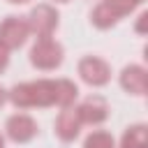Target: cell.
<instances>
[{"mask_svg":"<svg viewBox=\"0 0 148 148\" xmlns=\"http://www.w3.org/2000/svg\"><path fill=\"white\" fill-rule=\"evenodd\" d=\"M76 97V86L72 81H35V83H21L9 92V99L25 109V106H49V104H62L67 106Z\"/></svg>","mask_w":148,"mask_h":148,"instance_id":"cell-1","label":"cell"},{"mask_svg":"<svg viewBox=\"0 0 148 148\" xmlns=\"http://www.w3.org/2000/svg\"><path fill=\"white\" fill-rule=\"evenodd\" d=\"M30 60H32V65H37L39 69H53V67H58L60 60H62V49H60V44H56L53 39L42 37V39L32 46Z\"/></svg>","mask_w":148,"mask_h":148,"instance_id":"cell-2","label":"cell"},{"mask_svg":"<svg viewBox=\"0 0 148 148\" xmlns=\"http://www.w3.org/2000/svg\"><path fill=\"white\" fill-rule=\"evenodd\" d=\"M28 32H30L28 21L16 18V16H9V18H5L2 25H0V46H5V49H16V46H21V44L25 42Z\"/></svg>","mask_w":148,"mask_h":148,"instance_id":"cell-3","label":"cell"},{"mask_svg":"<svg viewBox=\"0 0 148 148\" xmlns=\"http://www.w3.org/2000/svg\"><path fill=\"white\" fill-rule=\"evenodd\" d=\"M28 25L39 35V39H42V37H49V35H51V30L58 25V14H56L49 5H39V7H35V9H32Z\"/></svg>","mask_w":148,"mask_h":148,"instance_id":"cell-4","label":"cell"},{"mask_svg":"<svg viewBox=\"0 0 148 148\" xmlns=\"http://www.w3.org/2000/svg\"><path fill=\"white\" fill-rule=\"evenodd\" d=\"M35 132H37V125H35V120H32L30 116L18 113V116H12V118L7 120V134H9V139H14V141H21V143H23V141L32 139Z\"/></svg>","mask_w":148,"mask_h":148,"instance_id":"cell-5","label":"cell"},{"mask_svg":"<svg viewBox=\"0 0 148 148\" xmlns=\"http://www.w3.org/2000/svg\"><path fill=\"white\" fill-rule=\"evenodd\" d=\"M79 72H81L83 81H88V83H92V86H102V83H106V79H109L106 65H104L102 60H97V58H86V60H81Z\"/></svg>","mask_w":148,"mask_h":148,"instance_id":"cell-6","label":"cell"},{"mask_svg":"<svg viewBox=\"0 0 148 148\" xmlns=\"http://www.w3.org/2000/svg\"><path fill=\"white\" fill-rule=\"evenodd\" d=\"M79 125H81V118L76 113V109H65L60 116H58V123H56V132L62 141H72L76 134H79Z\"/></svg>","mask_w":148,"mask_h":148,"instance_id":"cell-7","label":"cell"},{"mask_svg":"<svg viewBox=\"0 0 148 148\" xmlns=\"http://www.w3.org/2000/svg\"><path fill=\"white\" fill-rule=\"evenodd\" d=\"M81 123H102L106 118V104L99 97H88L79 109H76Z\"/></svg>","mask_w":148,"mask_h":148,"instance_id":"cell-8","label":"cell"},{"mask_svg":"<svg viewBox=\"0 0 148 148\" xmlns=\"http://www.w3.org/2000/svg\"><path fill=\"white\" fill-rule=\"evenodd\" d=\"M123 86H125L127 90L141 95L143 88H146V74H143V69H139V67H127V69L123 72Z\"/></svg>","mask_w":148,"mask_h":148,"instance_id":"cell-9","label":"cell"},{"mask_svg":"<svg viewBox=\"0 0 148 148\" xmlns=\"http://www.w3.org/2000/svg\"><path fill=\"white\" fill-rule=\"evenodd\" d=\"M92 21H95L99 28H106V25H111V23H116V21H118V14H116V12L104 2V5H99V7L95 9Z\"/></svg>","mask_w":148,"mask_h":148,"instance_id":"cell-10","label":"cell"},{"mask_svg":"<svg viewBox=\"0 0 148 148\" xmlns=\"http://www.w3.org/2000/svg\"><path fill=\"white\" fill-rule=\"evenodd\" d=\"M123 148H143V127H132L123 139Z\"/></svg>","mask_w":148,"mask_h":148,"instance_id":"cell-11","label":"cell"},{"mask_svg":"<svg viewBox=\"0 0 148 148\" xmlns=\"http://www.w3.org/2000/svg\"><path fill=\"white\" fill-rule=\"evenodd\" d=\"M86 148H113V139L106 132H95V134L88 136Z\"/></svg>","mask_w":148,"mask_h":148,"instance_id":"cell-12","label":"cell"},{"mask_svg":"<svg viewBox=\"0 0 148 148\" xmlns=\"http://www.w3.org/2000/svg\"><path fill=\"white\" fill-rule=\"evenodd\" d=\"M7 60H9V56H7V49H5V46H0V72L7 67Z\"/></svg>","mask_w":148,"mask_h":148,"instance_id":"cell-13","label":"cell"},{"mask_svg":"<svg viewBox=\"0 0 148 148\" xmlns=\"http://www.w3.org/2000/svg\"><path fill=\"white\" fill-rule=\"evenodd\" d=\"M5 99H7V95H5V90H2V88H0V106H2V104H5Z\"/></svg>","mask_w":148,"mask_h":148,"instance_id":"cell-14","label":"cell"},{"mask_svg":"<svg viewBox=\"0 0 148 148\" xmlns=\"http://www.w3.org/2000/svg\"><path fill=\"white\" fill-rule=\"evenodd\" d=\"M9 2H25V0H9Z\"/></svg>","mask_w":148,"mask_h":148,"instance_id":"cell-15","label":"cell"},{"mask_svg":"<svg viewBox=\"0 0 148 148\" xmlns=\"http://www.w3.org/2000/svg\"><path fill=\"white\" fill-rule=\"evenodd\" d=\"M0 148H2V136H0Z\"/></svg>","mask_w":148,"mask_h":148,"instance_id":"cell-16","label":"cell"},{"mask_svg":"<svg viewBox=\"0 0 148 148\" xmlns=\"http://www.w3.org/2000/svg\"><path fill=\"white\" fill-rule=\"evenodd\" d=\"M134 2H141V0H134Z\"/></svg>","mask_w":148,"mask_h":148,"instance_id":"cell-17","label":"cell"},{"mask_svg":"<svg viewBox=\"0 0 148 148\" xmlns=\"http://www.w3.org/2000/svg\"><path fill=\"white\" fill-rule=\"evenodd\" d=\"M62 2H65V0H62Z\"/></svg>","mask_w":148,"mask_h":148,"instance_id":"cell-18","label":"cell"}]
</instances>
